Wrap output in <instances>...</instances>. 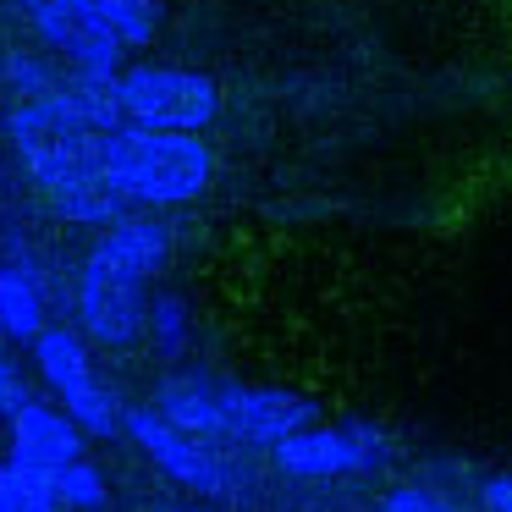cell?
Here are the masks:
<instances>
[{"label":"cell","instance_id":"cell-1","mask_svg":"<svg viewBox=\"0 0 512 512\" xmlns=\"http://www.w3.org/2000/svg\"><path fill=\"white\" fill-rule=\"evenodd\" d=\"M12 144L23 155L28 177L50 193L67 221L83 226H116L127 215L122 193L105 177V133L78 122L61 105H17L12 111Z\"/></svg>","mask_w":512,"mask_h":512},{"label":"cell","instance_id":"cell-2","mask_svg":"<svg viewBox=\"0 0 512 512\" xmlns=\"http://www.w3.org/2000/svg\"><path fill=\"white\" fill-rule=\"evenodd\" d=\"M105 177L122 204H193L215 182V149L199 133H105Z\"/></svg>","mask_w":512,"mask_h":512},{"label":"cell","instance_id":"cell-3","mask_svg":"<svg viewBox=\"0 0 512 512\" xmlns=\"http://www.w3.org/2000/svg\"><path fill=\"white\" fill-rule=\"evenodd\" d=\"M221 83L199 67H122L116 72V111L122 127L144 133H204L221 116Z\"/></svg>","mask_w":512,"mask_h":512},{"label":"cell","instance_id":"cell-4","mask_svg":"<svg viewBox=\"0 0 512 512\" xmlns=\"http://www.w3.org/2000/svg\"><path fill=\"white\" fill-rule=\"evenodd\" d=\"M34 364H39V375H45V386L56 391L61 413H67L78 430H89V435L122 430V408H116L111 391H105L83 336L61 331V325H45V331L34 336Z\"/></svg>","mask_w":512,"mask_h":512},{"label":"cell","instance_id":"cell-5","mask_svg":"<svg viewBox=\"0 0 512 512\" xmlns=\"http://www.w3.org/2000/svg\"><path fill=\"white\" fill-rule=\"evenodd\" d=\"M122 430L133 435V446L171 479V485L193 490V496H210V501H232L237 496L232 463H226L221 452H210V441H193V435L171 430L155 408H127Z\"/></svg>","mask_w":512,"mask_h":512},{"label":"cell","instance_id":"cell-6","mask_svg":"<svg viewBox=\"0 0 512 512\" xmlns=\"http://www.w3.org/2000/svg\"><path fill=\"white\" fill-rule=\"evenodd\" d=\"M17 12L45 39V50L67 61V72H83V78H116L122 72L127 45L111 34V23L89 0H17Z\"/></svg>","mask_w":512,"mask_h":512},{"label":"cell","instance_id":"cell-7","mask_svg":"<svg viewBox=\"0 0 512 512\" xmlns=\"http://www.w3.org/2000/svg\"><path fill=\"white\" fill-rule=\"evenodd\" d=\"M78 314H83L94 342L133 347L144 336V320H149V281L122 270L116 259H105L100 248H89L83 276H78Z\"/></svg>","mask_w":512,"mask_h":512},{"label":"cell","instance_id":"cell-8","mask_svg":"<svg viewBox=\"0 0 512 512\" xmlns=\"http://www.w3.org/2000/svg\"><path fill=\"white\" fill-rule=\"evenodd\" d=\"M276 452V468L292 479H336V474H369L386 463L391 441L375 424H309V430L287 435Z\"/></svg>","mask_w":512,"mask_h":512},{"label":"cell","instance_id":"cell-9","mask_svg":"<svg viewBox=\"0 0 512 512\" xmlns=\"http://www.w3.org/2000/svg\"><path fill=\"white\" fill-rule=\"evenodd\" d=\"M221 413H226V435L248 446H281L287 435L309 430L320 419L309 397L281 386H221Z\"/></svg>","mask_w":512,"mask_h":512},{"label":"cell","instance_id":"cell-10","mask_svg":"<svg viewBox=\"0 0 512 512\" xmlns=\"http://www.w3.org/2000/svg\"><path fill=\"white\" fill-rule=\"evenodd\" d=\"M12 457L28 468H39V474H61L67 463L83 457V430L61 408H50V402L34 397L28 408L12 413Z\"/></svg>","mask_w":512,"mask_h":512},{"label":"cell","instance_id":"cell-11","mask_svg":"<svg viewBox=\"0 0 512 512\" xmlns=\"http://www.w3.org/2000/svg\"><path fill=\"white\" fill-rule=\"evenodd\" d=\"M155 413L171 430L193 435V441H221L226 413H221V380L210 375H171L155 397Z\"/></svg>","mask_w":512,"mask_h":512},{"label":"cell","instance_id":"cell-12","mask_svg":"<svg viewBox=\"0 0 512 512\" xmlns=\"http://www.w3.org/2000/svg\"><path fill=\"white\" fill-rule=\"evenodd\" d=\"M94 248L144 281H155L171 265V232H166V221H149V215H122L116 226H105V237Z\"/></svg>","mask_w":512,"mask_h":512},{"label":"cell","instance_id":"cell-13","mask_svg":"<svg viewBox=\"0 0 512 512\" xmlns=\"http://www.w3.org/2000/svg\"><path fill=\"white\" fill-rule=\"evenodd\" d=\"M45 331V292L28 265H0V336L34 342Z\"/></svg>","mask_w":512,"mask_h":512},{"label":"cell","instance_id":"cell-14","mask_svg":"<svg viewBox=\"0 0 512 512\" xmlns=\"http://www.w3.org/2000/svg\"><path fill=\"white\" fill-rule=\"evenodd\" d=\"M0 512H61L50 474L6 457V463H0Z\"/></svg>","mask_w":512,"mask_h":512},{"label":"cell","instance_id":"cell-15","mask_svg":"<svg viewBox=\"0 0 512 512\" xmlns=\"http://www.w3.org/2000/svg\"><path fill=\"white\" fill-rule=\"evenodd\" d=\"M89 6L111 23L122 45H149L160 28V0H89Z\"/></svg>","mask_w":512,"mask_h":512},{"label":"cell","instance_id":"cell-16","mask_svg":"<svg viewBox=\"0 0 512 512\" xmlns=\"http://www.w3.org/2000/svg\"><path fill=\"white\" fill-rule=\"evenodd\" d=\"M50 485H56V501L67 512H105V501H111V490H105V474L94 463H67L61 474H50Z\"/></svg>","mask_w":512,"mask_h":512},{"label":"cell","instance_id":"cell-17","mask_svg":"<svg viewBox=\"0 0 512 512\" xmlns=\"http://www.w3.org/2000/svg\"><path fill=\"white\" fill-rule=\"evenodd\" d=\"M144 336H155V347H160V353H166V358H177L182 347H188V303H182L177 292H160V298H149Z\"/></svg>","mask_w":512,"mask_h":512},{"label":"cell","instance_id":"cell-18","mask_svg":"<svg viewBox=\"0 0 512 512\" xmlns=\"http://www.w3.org/2000/svg\"><path fill=\"white\" fill-rule=\"evenodd\" d=\"M380 512H452V501H441L424 485H397L386 501H380Z\"/></svg>","mask_w":512,"mask_h":512},{"label":"cell","instance_id":"cell-19","mask_svg":"<svg viewBox=\"0 0 512 512\" xmlns=\"http://www.w3.org/2000/svg\"><path fill=\"white\" fill-rule=\"evenodd\" d=\"M28 402H34V397H28V380H23V369H17L12 358L0 353V419H12L17 408H28Z\"/></svg>","mask_w":512,"mask_h":512},{"label":"cell","instance_id":"cell-20","mask_svg":"<svg viewBox=\"0 0 512 512\" xmlns=\"http://www.w3.org/2000/svg\"><path fill=\"white\" fill-rule=\"evenodd\" d=\"M479 501H485L490 512H512V474H496L479 485Z\"/></svg>","mask_w":512,"mask_h":512}]
</instances>
